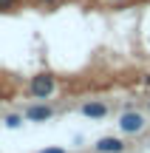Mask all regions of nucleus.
<instances>
[{
  "label": "nucleus",
  "mask_w": 150,
  "mask_h": 153,
  "mask_svg": "<svg viewBox=\"0 0 150 153\" xmlns=\"http://www.w3.org/2000/svg\"><path fill=\"white\" fill-rule=\"evenodd\" d=\"M57 91V76L43 71V74H34L31 82H28V94H31L34 99H48L51 94Z\"/></svg>",
  "instance_id": "nucleus-1"
},
{
  "label": "nucleus",
  "mask_w": 150,
  "mask_h": 153,
  "mask_svg": "<svg viewBox=\"0 0 150 153\" xmlns=\"http://www.w3.org/2000/svg\"><path fill=\"white\" fill-rule=\"evenodd\" d=\"M147 125L145 114L142 111H125L122 116H119V131L125 133V136H136V133H142Z\"/></svg>",
  "instance_id": "nucleus-2"
},
{
  "label": "nucleus",
  "mask_w": 150,
  "mask_h": 153,
  "mask_svg": "<svg viewBox=\"0 0 150 153\" xmlns=\"http://www.w3.org/2000/svg\"><path fill=\"white\" fill-rule=\"evenodd\" d=\"M125 139H119V136H102V139H96V145H94V150L96 153H125Z\"/></svg>",
  "instance_id": "nucleus-3"
},
{
  "label": "nucleus",
  "mask_w": 150,
  "mask_h": 153,
  "mask_svg": "<svg viewBox=\"0 0 150 153\" xmlns=\"http://www.w3.org/2000/svg\"><path fill=\"white\" fill-rule=\"evenodd\" d=\"M26 116L28 122H45V119H51V116H54V108H51V105H45V102H34V105H28L26 108Z\"/></svg>",
  "instance_id": "nucleus-4"
},
{
  "label": "nucleus",
  "mask_w": 150,
  "mask_h": 153,
  "mask_svg": "<svg viewBox=\"0 0 150 153\" xmlns=\"http://www.w3.org/2000/svg\"><path fill=\"white\" fill-rule=\"evenodd\" d=\"M79 114L88 116V119H105L108 116V105L105 102H85L82 108H79Z\"/></svg>",
  "instance_id": "nucleus-5"
},
{
  "label": "nucleus",
  "mask_w": 150,
  "mask_h": 153,
  "mask_svg": "<svg viewBox=\"0 0 150 153\" xmlns=\"http://www.w3.org/2000/svg\"><path fill=\"white\" fill-rule=\"evenodd\" d=\"M3 122H6V128H20V125H23V116H20V114H9Z\"/></svg>",
  "instance_id": "nucleus-6"
},
{
  "label": "nucleus",
  "mask_w": 150,
  "mask_h": 153,
  "mask_svg": "<svg viewBox=\"0 0 150 153\" xmlns=\"http://www.w3.org/2000/svg\"><path fill=\"white\" fill-rule=\"evenodd\" d=\"M17 6V0H0V11H11Z\"/></svg>",
  "instance_id": "nucleus-7"
},
{
  "label": "nucleus",
  "mask_w": 150,
  "mask_h": 153,
  "mask_svg": "<svg viewBox=\"0 0 150 153\" xmlns=\"http://www.w3.org/2000/svg\"><path fill=\"white\" fill-rule=\"evenodd\" d=\"M37 153H65V148H43V150H37Z\"/></svg>",
  "instance_id": "nucleus-8"
},
{
  "label": "nucleus",
  "mask_w": 150,
  "mask_h": 153,
  "mask_svg": "<svg viewBox=\"0 0 150 153\" xmlns=\"http://www.w3.org/2000/svg\"><path fill=\"white\" fill-rule=\"evenodd\" d=\"M43 3H54V0H43Z\"/></svg>",
  "instance_id": "nucleus-9"
},
{
  "label": "nucleus",
  "mask_w": 150,
  "mask_h": 153,
  "mask_svg": "<svg viewBox=\"0 0 150 153\" xmlns=\"http://www.w3.org/2000/svg\"><path fill=\"white\" fill-rule=\"evenodd\" d=\"M113 3H125V0H113Z\"/></svg>",
  "instance_id": "nucleus-10"
},
{
  "label": "nucleus",
  "mask_w": 150,
  "mask_h": 153,
  "mask_svg": "<svg viewBox=\"0 0 150 153\" xmlns=\"http://www.w3.org/2000/svg\"><path fill=\"white\" fill-rule=\"evenodd\" d=\"M147 108H150V102H147Z\"/></svg>",
  "instance_id": "nucleus-11"
}]
</instances>
